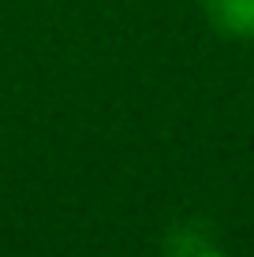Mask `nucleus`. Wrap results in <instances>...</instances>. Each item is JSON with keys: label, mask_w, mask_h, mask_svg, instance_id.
Wrapping results in <instances>:
<instances>
[{"label": "nucleus", "mask_w": 254, "mask_h": 257, "mask_svg": "<svg viewBox=\"0 0 254 257\" xmlns=\"http://www.w3.org/2000/svg\"><path fill=\"white\" fill-rule=\"evenodd\" d=\"M209 23L228 38H254V0H202Z\"/></svg>", "instance_id": "f257e3e1"}, {"label": "nucleus", "mask_w": 254, "mask_h": 257, "mask_svg": "<svg viewBox=\"0 0 254 257\" xmlns=\"http://www.w3.org/2000/svg\"><path fill=\"white\" fill-rule=\"evenodd\" d=\"M172 257H228L217 242L202 238L198 231H183L172 238Z\"/></svg>", "instance_id": "f03ea898"}]
</instances>
